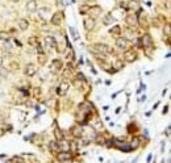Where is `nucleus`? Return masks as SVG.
I'll return each mask as SVG.
<instances>
[{
	"mask_svg": "<svg viewBox=\"0 0 171 163\" xmlns=\"http://www.w3.org/2000/svg\"><path fill=\"white\" fill-rule=\"evenodd\" d=\"M92 51L96 54H112L113 53V49L107 44H100V42H97V44H94L92 46Z\"/></svg>",
	"mask_w": 171,
	"mask_h": 163,
	"instance_id": "obj_1",
	"label": "nucleus"
},
{
	"mask_svg": "<svg viewBox=\"0 0 171 163\" xmlns=\"http://www.w3.org/2000/svg\"><path fill=\"white\" fill-rule=\"evenodd\" d=\"M137 58H138V54H137L136 50H133V49H130V50H125L124 53V59L127 61V62L129 63H133L134 61H137Z\"/></svg>",
	"mask_w": 171,
	"mask_h": 163,
	"instance_id": "obj_2",
	"label": "nucleus"
},
{
	"mask_svg": "<svg viewBox=\"0 0 171 163\" xmlns=\"http://www.w3.org/2000/svg\"><path fill=\"white\" fill-rule=\"evenodd\" d=\"M141 45L144 49H151L153 48V38L149 33H145L141 38Z\"/></svg>",
	"mask_w": 171,
	"mask_h": 163,
	"instance_id": "obj_3",
	"label": "nucleus"
},
{
	"mask_svg": "<svg viewBox=\"0 0 171 163\" xmlns=\"http://www.w3.org/2000/svg\"><path fill=\"white\" fill-rule=\"evenodd\" d=\"M83 24H84V29L87 32H91L96 27V20H95V17H86L84 21H83Z\"/></svg>",
	"mask_w": 171,
	"mask_h": 163,
	"instance_id": "obj_4",
	"label": "nucleus"
},
{
	"mask_svg": "<svg viewBox=\"0 0 171 163\" xmlns=\"http://www.w3.org/2000/svg\"><path fill=\"white\" fill-rule=\"evenodd\" d=\"M44 44H45V48L47 49V50H54L57 46V41L54 40L53 36H46L44 38Z\"/></svg>",
	"mask_w": 171,
	"mask_h": 163,
	"instance_id": "obj_5",
	"label": "nucleus"
},
{
	"mask_svg": "<svg viewBox=\"0 0 171 163\" xmlns=\"http://www.w3.org/2000/svg\"><path fill=\"white\" fill-rule=\"evenodd\" d=\"M68 87H70V84H68L66 80L61 82L59 86H58V88H57V93H58L59 96H65L66 93H67V91H68Z\"/></svg>",
	"mask_w": 171,
	"mask_h": 163,
	"instance_id": "obj_6",
	"label": "nucleus"
},
{
	"mask_svg": "<svg viewBox=\"0 0 171 163\" xmlns=\"http://www.w3.org/2000/svg\"><path fill=\"white\" fill-rule=\"evenodd\" d=\"M37 70H38V68H37V65H34V63H28V65L25 66V75L32 78L36 75Z\"/></svg>",
	"mask_w": 171,
	"mask_h": 163,
	"instance_id": "obj_7",
	"label": "nucleus"
},
{
	"mask_svg": "<svg viewBox=\"0 0 171 163\" xmlns=\"http://www.w3.org/2000/svg\"><path fill=\"white\" fill-rule=\"evenodd\" d=\"M62 20H63V13L61 12V11H58V12H55L53 16H51L50 23H51L53 25H61Z\"/></svg>",
	"mask_w": 171,
	"mask_h": 163,
	"instance_id": "obj_8",
	"label": "nucleus"
},
{
	"mask_svg": "<svg viewBox=\"0 0 171 163\" xmlns=\"http://www.w3.org/2000/svg\"><path fill=\"white\" fill-rule=\"evenodd\" d=\"M71 153L70 151H59L57 154V159L61 160V162H67V160H71Z\"/></svg>",
	"mask_w": 171,
	"mask_h": 163,
	"instance_id": "obj_9",
	"label": "nucleus"
},
{
	"mask_svg": "<svg viewBox=\"0 0 171 163\" xmlns=\"http://www.w3.org/2000/svg\"><path fill=\"white\" fill-rule=\"evenodd\" d=\"M125 23H127L129 27H136L138 24V18H137L136 15H133V13H129V15L125 17Z\"/></svg>",
	"mask_w": 171,
	"mask_h": 163,
	"instance_id": "obj_10",
	"label": "nucleus"
},
{
	"mask_svg": "<svg viewBox=\"0 0 171 163\" xmlns=\"http://www.w3.org/2000/svg\"><path fill=\"white\" fill-rule=\"evenodd\" d=\"M116 46H117L120 50H127L128 49V40L124 38V37H118L117 40H116Z\"/></svg>",
	"mask_w": 171,
	"mask_h": 163,
	"instance_id": "obj_11",
	"label": "nucleus"
},
{
	"mask_svg": "<svg viewBox=\"0 0 171 163\" xmlns=\"http://www.w3.org/2000/svg\"><path fill=\"white\" fill-rule=\"evenodd\" d=\"M63 67V62L61 59H54L53 63H51V71L57 72V71H61Z\"/></svg>",
	"mask_w": 171,
	"mask_h": 163,
	"instance_id": "obj_12",
	"label": "nucleus"
},
{
	"mask_svg": "<svg viewBox=\"0 0 171 163\" xmlns=\"http://www.w3.org/2000/svg\"><path fill=\"white\" fill-rule=\"evenodd\" d=\"M25 8H27V11L29 13H34L36 11H37V1H36V0H29V1H27Z\"/></svg>",
	"mask_w": 171,
	"mask_h": 163,
	"instance_id": "obj_13",
	"label": "nucleus"
},
{
	"mask_svg": "<svg viewBox=\"0 0 171 163\" xmlns=\"http://www.w3.org/2000/svg\"><path fill=\"white\" fill-rule=\"evenodd\" d=\"M71 134H73V137H75V138H80V137L83 136L82 126H79V125H77V126H73V129H71Z\"/></svg>",
	"mask_w": 171,
	"mask_h": 163,
	"instance_id": "obj_14",
	"label": "nucleus"
},
{
	"mask_svg": "<svg viewBox=\"0 0 171 163\" xmlns=\"http://www.w3.org/2000/svg\"><path fill=\"white\" fill-rule=\"evenodd\" d=\"M17 27L20 30H27L28 28H29V21H28L27 18H20V20L17 21Z\"/></svg>",
	"mask_w": 171,
	"mask_h": 163,
	"instance_id": "obj_15",
	"label": "nucleus"
},
{
	"mask_svg": "<svg viewBox=\"0 0 171 163\" xmlns=\"http://www.w3.org/2000/svg\"><path fill=\"white\" fill-rule=\"evenodd\" d=\"M115 21V17H113L111 13H105V15L103 16V24L104 25H111Z\"/></svg>",
	"mask_w": 171,
	"mask_h": 163,
	"instance_id": "obj_16",
	"label": "nucleus"
},
{
	"mask_svg": "<svg viewBox=\"0 0 171 163\" xmlns=\"http://www.w3.org/2000/svg\"><path fill=\"white\" fill-rule=\"evenodd\" d=\"M141 145V139L138 138V137H134V138L132 139V142H130V149H132V150H136L137 147H138V146Z\"/></svg>",
	"mask_w": 171,
	"mask_h": 163,
	"instance_id": "obj_17",
	"label": "nucleus"
},
{
	"mask_svg": "<svg viewBox=\"0 0 171 163\" xmlns=\"http://www.w3.org/2000/svg\"><path fill=\"white\" fill-rule=\"evenodd\" d=\"M109 33H111V34H113V36H118V34H121L120 25H113V27L111 28V30H109Z\"/></svg>",
	"mask_w": 171,
	"mask_h": 163,
	"instance_id": "obj_18",
	"label": "nucleus"
},
{
	"mask_svg": "<svg viewBox=\"0 0 171 163\" xmlns=\"http://www.w3.org/2000/svg\"><path fill=\"white\" fill-rule=\"evenodd\" d=\"M54 136H55V138L58 139V141H62V139H65V136H63L62 130H61L59 128H57V129H54Z\"/></svg>",
	"mask_w": 171,
	"mask_h": 163,
	"instance_id": "obj_19",
	"label": "nucleus"
},
{
	"mask_svg": "<svg viewBox=\"0 0 171 163\" xmlns=\"http://www.w3.org/2000/svg\"><path fill=\"white\" fill-rule=\"evenodd\" d=\"M163 34H165L167 38L171 36V25H170V23L165 24V27H163Z\"/></svg>",
	"mask_w": 171,
	"mask_h": 163,
	"instance_id": "obj_20",
	"label": "nucleus"
},
{
	"mask_svg": "<svg viewBox=\"0 0 171 163\" xmlns=\"http://www.w3.org/2000/svg\"><path fill=\"white\" fill-rule=\"evenodd\" d=\"M37 61H38V65L40 66H44L45 63H46L47 58H46V55H45V54H38V55H37Z\"/></svg>",
	"mask_w": 171,
	"mask_h": 163,
	"instance_id": "obj_21",
	"label": "nucleus"
},
{
	"mask_svg": "<svg viewBox=\"0 0 171 163\" xmlns=\"http://www.w3.org/2000/svg\"><path fill=\"white\" fill-rule=\"evenodd\" d=\"M38 37H36V36H32L28 38V45H30V46H36V45L38 44Z\"/></svg>",
	"mask_w": 171,
	"mask_h": 163,
	"instance_id": "obj_22",
	"label": "nucleus"
},
{
	"mask_svg": "<svg viewBox=\"0 0 171 163\" xmlns=\"http://www.w3.org/2000/svg\"><path fill=\"white\" fill-rule=\"evenodd\" d=\"M90 8H91V7L87 5V4H84V5H80L79 7V13H80V15H86V13L90 12Z\"/></svg>",
	"mask_w": 171,
	"mask_h": 163,
	"instance_id": "obj_23",
	"label": "nucleus"
},
{
	"mask_svg": "<svg viewBox=\"0 0 171 163\" xmlns=\"http://www.w3.org/2000/svg\"><path fill=\"white\" fill-rule=\"evenodd\" d=\"M49 147L51 149V151H54V153H59V143L58 142H50L49 143Z\"/></svg>",
	"mask_w": 171,
	"mask_h": 163,
	"instance_id": "obj_24",
	"label": "nucleus"
},
{
	"mask_svg": "<svg viewBox=\"0 0 171 163\" xmlns=\"http://www.w3.org/2000/svg\"><path fill=\"white\" fill-rule=\"evenodd\" d=\"M0 40L4 42H9V40H11V36H9L7 32H0Z\"/></svg>",
	"mask_w": 171,
	"mask_h": 163,
	"instance_id": "obj_25",
	"label": "nucleus"
},
{
	"mask_svg": "<svg viewBox=\"0 0 171 163\" xmlns=\"http://www.w3.org/2000/svg\"><path fill=\"white\" fill-rule=\"evenodd\" d=\"M68 30H70V34H71V37L75 40V41H78L79 40V36H78V32L75 30V28H73V27H70L68 28Z\"/></svg>",
	"mask_w": 171,
	"mask_h": 163,
	"instance_id": "obj_26",
	"label": "nucleus"
},
{
	"mask_svg": "<svg viewBox=\"0 0 171 163\" xmlns=\"http://www.w3.org/2000/svg\"><path fill=\"white\" fill-rule=\"evenodd\" d=\"M49 12V8H46V7H42V8H40L38 9V13H40V16H41L42 18L45 20V15Z\"/></svg>",
	"mask_w": 171,
	"mask_h": 163,
	"instance_id": "obj_27",
	"label": "nucleus"
},
{
	"mask_svg": "<svg viewBox=\"0 0 171 163\" xmlns=\"http://www.w3.org/2000/svg\"><path fill=\"white\" fill-rule=\"evenodd\" d=\"M34 48L37 49V54H44V49H42V46H41V45H40V42H38V44H37V45H36Z\"/></svg>",
	"mask_w": 171,
	"mask_h": 163,
	"instance_id": "obj_28",
	"label": "nucleus"
},
{
	"mask_svg": "<svg viewBox=\"0 0 171 163\" xmlns=\"http://www.w3.org/2000/svg\"><path fill=\"white\" fill-rule=\"evenodd\" d=\"M115 66H116V70H120L121 67H124V63L121 62V61H116Z\"/></svg>",
	"mask_w": 171,
	"mask_h": 163,
	"instance_id": "obj_29",
	"label": "nucleus"
},
{
	"mask_svg": "<svg viewBox=\"0 0 171 163\" xmlns=\"http://www.w3.org/2000/svg\"><path fill=\"white\" fill-rule=\"evenodd\" d=\"M11 68H12V70H18V68H20V66H18L17 62H12L11 63Z\"/></svg>",
	"mask_w": 171,
	"mask_h": 163,
	"instance_id": "obj_30",
	"label": "nucleus"
},
{
	"mask_svg": "<svg viewBox=\"0 0 171 163\" xmlns=\"http://www.w3.org/2000/svg\"><path fill=\"white\" fill-rule=\"evenodd\" d=\"M55 5L59 8H63V0H55Z\"/></svg>",
	"mask_w": 171,
	"mask_h": 163,
	"instance_id": "obj_31",
	"label": "nucleus"
},
{
	"mask_svg": "<svg viewBox=\"0 0 171 163\" xmlns=\"http://www.w3.org/2000/svg\"><path fill=\"white\" fill-rule=\"evenodd\" d=\"M137 1H136V0H134V1H133V0H132V1H129V7H130V8H136V7H137Z\"/></svg>",
	"mask_w": 171,
	"mask_h": 163,
	"instance_id": "obj_32",
	"label": "nucleus"
},
{
	"mask_svg": "<svg viewBox=\"0 0 171 163\" xmlns=\"http://www.w3.org/2000/svg\"><path fill=\"white\" fill-rule=\"evenodd\" d=\"M67 68H68V70H70V68H71V70L74 68V65H73V62H68V63H67Z\"/></svg>",
	"mask_w": 171,
	"mask_h": 163,
	"instance_id": "obj_33",
	"label": "nucleus"
},
{
	"mask_svg": "<svg viewBox=\"0 0 171 163\" xmlns=\"http://www.w3.org/2000/svg\"><path fill=\"white\" fill-rule=\"evenodd\" d=\"M167 110H168V105H166V107H165V108H163L162 113H163V115H166V113H167Z\"/></svg>",
	"mask_w": 171,
	"mask_h": 163,
	"instance_id": "obj_34",
	"label": "nucleus"
},
{
	"mask_svg": "<svg viewBox=\"0 0 171 163\" xmlns=\"http://www.w3.org/2000/svg\"><path fill=\"white\" fill-rule=\"evenodd\" d=\"M4 49H8V50H11V45H9L8 42H5V45H4Z\"/></svg>",
	"mask_w": 171,
	"mask_h": 163,
	"instance_id": "obj_35",
	"label": "nucleus"
},
{
	"mask_svg": "<svg viewBox=\"0 0 171 163\" xmlns=\"http://www.w3.org/2000/svg\"><path fill=\"white\" fill-rule=\"evenodd\" d=\"M40 92H41L40 88H34V95H40Z\"/></svg>",
	"mask_w": 171,
	"mask_h": 163,
	"instance_id": "obj_36",
	"label": "nucleus"
},
{
	"mask_svg": "<svg viewBox=\"0 0 171 163\" xmlns=\"http://www.w3.org/2000/svg\"><path fill=\"white\" fill-rule=\"evenodd\" d=\"M3 63H4V58L1 55H0V67H1V66H3Z\"/></svg>",
	"mask_w": 171,
	"mask_h": 163,
	"instance_id": "obj_37",
	"label": "nucleus"
},
{
	"mask_svg": "<svg viewBox=\"0 0 171 163\" xmlns=\"http://www.w3.org/2000/svg\"><path fill=\"white\" fill-rule=\"evenodd\" d=\"M15 44L17 45L18 48H21V46H23V45H21V42H20V41H17V40H16V41H15Z\"/></svg>",
	"mask_w": 171,
	"mask_h": 163,
	"instance_id": "obj_38",
	"label": "nucleus"
},
{
	"mask_svg": "<svg viewBox=\"0 0 171 163\" xmlns=\"http://www.w3.org/2000/svg\"><path fill=\"white\" fill-rule=\"evenodd\" d=\"M140 100H141V101H145V100H146V96H141V99H140Z\"/></svg>",
	"mask_w": 171,
	"mask_h": 163,
	"instance_id": "obj_39",
	"label": "nucleus"
},
{
	"mask_svg": "<svg viewBox=\"0 0 171 163\" xmlns=\"http://www.w3.org/2000/svg\"><path fill=\"white\" fill-rule=\"evenodd\" d=\"M12 3H18V1H20V0H11Z\"/></svg>",
	"mask_w": 171,
	"mask_h": 163,
	"instance_id": "obj_40",
	"label": "nucleus"
},
{
	"mask_svg": "<svg viewBox=\"0 0 171 163\" xmlns=\"http://www.w3.org/2000/svg\"><path fill=\"white\" fill-rule=\"evenodd\" d=\"M53 163H62V162H61V160H58V159H57V160H54Z\"/></svg>",
	"mask_w": 171,
	"mask_h": 163,
	"instance_id": "obj_41",
	"label": "nucleus"
},
{
	"mask_svg": "<svg viewBox=\"0 0 171 163\" xmlns=\"http://www.w3.org/2000/svg\"><path fill=\"white\" fill-rule=\"evenodd\" d=\"M73 163H80V162H78V160H74V162H73Z\"/></svg>",
	"mask_w": 171,
	"mask_h": 163,
	"instance_id": "obj_42",
	"label": "nucleus"
}]
</instances>
